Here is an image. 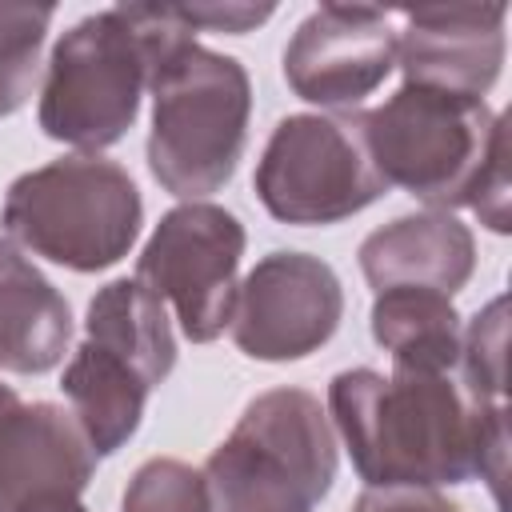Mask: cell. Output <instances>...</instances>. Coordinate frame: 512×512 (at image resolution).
<instances>
[{
    "instance_id": "19",
    "label": "cell",
    "mask_w": 512,
    "mask_h": 512,
    "mask_svg": "<svg viewBox=\"0 0 512 512\" xmlns=\"http://www.w3.org/2000/svg\"><path fill=\"white\" fill-rule=\"evenodd\" d=\"M508 300H488L460 336V388L480 404H504V344H508Z\"/></svg>"
},
{
    "instance_id": "7",
    "label": "cell",
    "mask_w": 512,
    "mask_h": 512,
    "mask_svg": "<svg viewBox=\"0 0 512 512\" xmlns=\"http://www.w3.org/2000/svg\"><path fill=\"white\" fill-rule=\"evenodd\" d=\"M252 188L280 224H340L388 192L364 144L360 108L284 116L256 160Z\"/></svg>"
},
{
    "instance_id": "5",
    "label": "cell",
    "mask_w": 512,
    "mask_h": 512,
    "mask_svg": "<svg viewBox=\"0 0 512 512\" xmlns=\"http://www.w3.org/2000/svg\"><path fill=\"white\" fill-rule=\"evenodd\" d=\"M336 464V432L320 400L304 388H272L240 412L200 472L212 512H316Z\"/></svg>"
},
{
    "instance_id": "23",
    "label": "cell",
    "mask_w": 512,
    "mask_h": 512,
    "mask_svg": "<svg viewBox=\"0 0 512 512\" xmlns=\"http://www.w3.org/2000/svg\"><path fill=\"white\" fill-rule=\"evenodd\" d=\"M12 400H20V396H16V392H12V388H8V384H0V408H8V404H12Z\"/></svg>"
},
{
    "instance_id": "22",
    "label": "cell",
    "mask_w": 512,
    "mask_h": 512,
    "mask_svg": "<svg viewBox=\"0 0 512 512\" xmlns=\"http://www.w3.org/2000/svg\"><path fill=\"white\" fill-rule=\"evenodd\" d=\"M352 512H460L436 488H364Z\"/></svg>"
},
{
    "instance_id": "14",
    "label": "cell",
    "mask_w": 512,
    "mask_h": 512,
    "mask_svg": "<svg viewBox=\"0 0 512 512\" xmlns=\"http://www.w3.org/2000/svg\"><path fill=\"white\" fill-rule=\"evenodd\" d=\"M72 340V308L64 292L0 236V372L44 376Z\"/></svg>"
},
{
    "instance_id": "17",
    "label": "cell",
    "mask_w": 512,
    "mask_h": 512,
    "mask_svg": "<svg viewBox=\"0 0 512 512\" xmlns=\"http://www.w3.org/2000/svg\"><path fill=\"white\" fill-rule=\"evenodd\" d=\"M84 336L132 360L152 388L164 384L176 368V336H172L168 308L136 276L112 280L88 300Z\"/></svg>"
},
{
    "instance_id": "8",
    "label": "cell",
    "mask_w": 512,
    "mask_h": 512,
    "mask_svg": "<svg viewBox=\"0 0 512 512\" xmlns=\"http://www.w3.org/2000/svg\"><path fill=\"white\" fill-rule=\"evenodd\" d=\"M244 224L208 200L176 204L152 228L136 256V280L176 312L180 332L192 344H212L236 304V272L244 256Z\"/></svg>"
},
{
    "instance_id": "10",
    "label": "cell",
    "mask_w": 512,
    "mask_h": 512,
    "mask_svg": "<svg viewBox=\"0 0 512 512\" xmlns=\"http://www.w3.org/2000/svg\"><path fill=\"white\" fill-rule=\"evenodd\" d=\"M396 68V32L380 8L320 4L284 48L288 88L320 108L352 112Z\"/></svg>"
},
{
    "instance_id": "12",
    "label": "cell",
    "mask_w": 512,
    "mask_h": 512,
    "mask_svg": "<svg viewBox=\"0 0 512 512\" xmlns=\"http://www.w3.org/2000/svg\"><path fill=\"white\" fill-rule=\"evenodd\" d=\"M404 32L396 36V64L404 84L472 96L500 80L504 68V4H448V8H400Z\"/></svg>"
},
{
    "instance_id": "2",
    "label": "cell",
    "mask_w": 512,
    "mask_h": 512,
    "mask_svg": "<svg viewBox=\"0 0 512 512\" xmlns=\"http://www.w3.org/2000/svg\"><path fill=\"white\" fill-rule=\"evenodd\" d=\"M364 144L388 188H404L432 212L472 208L492 232H508V116L484 100L400 84L380 108L360 112Z\"/></svg>"
},
{
    "instance_id": "20",
    "label": "cell",
    "mask_w": 512,
    "mask_h": 512,
    "mask_svg": "<svg viewBox=\"0 0 512 512\" xmlns=\"http://www.w3.org/2000/svg\"><path fill=\"white\" fill-rule=\"evenodd\" d=\"M120 512H212L204 472L172 456H152L132 472Z\"/></svg>"
},
{
    "instance_id": "11",
    "label": "cell",
    "mask_w": 512,
    "mask_h": 512,
    "mask_svg": "<svg viewBox=\"0 0 512 512\" xmlns=\"http://www.w3.org/2000/svg\"><path fill=\"white\" fill-rule=\"evenodd\" d=\"M96 452L52 400L0 408V512H88Z\"/></svg>"
},
{
    "instance_id": "16",
    "label": "cell",
    "mask_w": 512,
    "mask_h": 512,
    "mask_svg": "<svg viewBox=\"0 0 512 512\" xmlns=\"http://www.w3.org/2000/svg\"><path fill=\"white\" fill-rule=\"evenodd\" d=\"M372 340L392 356V368L452 372L460 360V312L452 296L428 288H388L372 300Z\"/></svg>"
},
{
    "instance_id": "6",
    "label": "cell",
    "mask_w": 512,
    "mask_h": 512,
    "mask_svg": "<svg viewBox=\"0 0 512 512\" xmlns=\"http://www.w3.org/2000/svg\"><path fill=\"white\" fill-rule=\"evenodd\" d=\"M4 232L72 272H104L128 256L144 224L132 176L104 156H60L8 184Z\"/></svg>"
},
{
    "instance_id": "4",
    "label": "cell",
    "mask_w": 512,
    "mask_h": 512,
    "mask_svg": "<svg viewBox=\"0 0 512 512\" xmlns=\"http://www.w3.org/2000/svg\"><path fill=\"white\" fill-rule=\"evenodd\" d=\"M148 172L176 200L220 192L244 156L252 120V80L236 56L196 40L168 48L152 76Z\"/></svg>"
},
{
    "instance_id": "3",
    "label": "cell",
    "mask_w": 512,
    "mask_h": 512,
    "mask_svg": "<svg viewBox=\"0 0 512 512\" xmlns=\"http://www.w3.org/2000/svg\"><path fill=\"white\" fill-rule=\"evenodd\" d=\"M196 40L172 4H116L76 20L52 48L36 120L56 144L96 156L128 136L156 60Z\"/></svg>"
},
{
    "instance_id": "13",
    "label": "cell",
    "mask_w": 512,
    "mask_h": 512,
    "mask_svg": "<svg viewBox=\"0 0 512 512\" xmlns=\"http://www.w3.org/2000/svg\"><path fill=\"white\" fill-rule=\"evenodd\" d=\"M356 260L372 292L428 288L456 296L476 272V240L452 212L424 208L368 232Z\"/></svg>"
},
{
    "instance_id": "1",
    "label": "cell",
    "mask_w": 512,
    "mask_h": 512,
    "mask_svg": "<svg viewBox=\"0 0 512 512\" xmlns=\"http://www.w3.org/2000/svg\"><path fill=\"white\" fill-rule=\"evenodd\" d=\"M328 420L368 488H440L488 480L500 496L508 468V408L472 400L448 372H336Z\"/></svg>"
},
{
    "instance_id": "15",
    "label": "cell",
    "mask_w": 512,
    "mask_h": 512,
    "mask_svg": "<svg viewBox=\"0 0 512 512\" xmlns=\"http://www.w3.org/2000/svg\"><path fill=\"white\" fill-rule=\"evenodd\" d=\"M60 388H64L72 416H76L80 432L88 436L96 460L120 452L136 436V428L144 420L148 392H152L148 376L132 360H124L120 352H112L88 336L64 364Z\"/></svg>"
},
{
    "instance_id": "9",
    "label": "cell",
    "mask_w": 512,
    "mask_h": 512,
    "mask_svg": "<svg viewBox=\"0 0 512 512\" xmlns=\"http://www.w3.org/2000/svg\"><path fill=\"white\" fill-rule=\"evenodd\" d=\"M344 320V288L332 264L308 252H268L236 288L232 344L264 364L320 352Z\"/></svg>"
},
{
    "instance_id": "21",
    "label": "cell",
    "mask_w": 512,
    "mask_h": 512,
    "mask_svg": "<svg viewBox=\"0 0 512 512\" xmlns=\"http://www.w3.org/2000/svg\"><path fill=\"white\" fill-rule=\"evenodd\" d=\"M176 16L192 28V32H232V36H244L252 32L256 24H264L276 8L272 4H220V0H208V4H172Z\"/></svg>"
},
{
    "instance_id": "18",
    "label": "cell",
    "mask_w": 512,
    "mask_h": 512,
    "mask_svg": "<svg viewBox=\"0 0 512 512\" xmlns=\"http://www.w3.org/2000/svg\"><path fill=\"white\" fill-rule=\"evenodd\" d=\"M52 16V4H0V116L28 104Z\"/></svg>"
}]
</instances>
